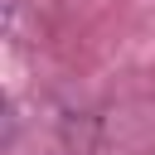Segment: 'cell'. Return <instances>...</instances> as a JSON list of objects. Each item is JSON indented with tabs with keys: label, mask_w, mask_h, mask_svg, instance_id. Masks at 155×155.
Here are the masks:
<instances>
[]
</instances>
